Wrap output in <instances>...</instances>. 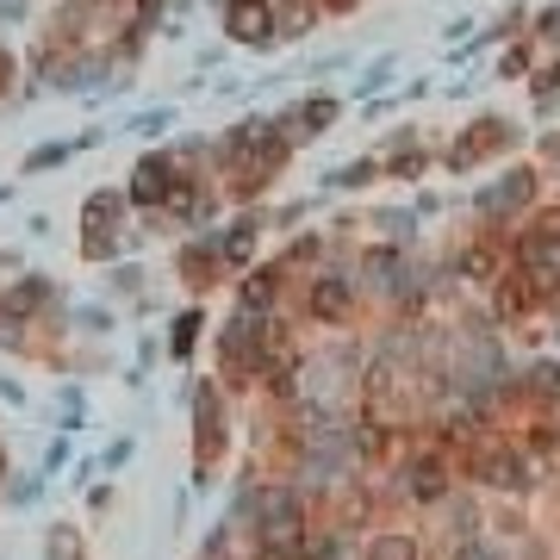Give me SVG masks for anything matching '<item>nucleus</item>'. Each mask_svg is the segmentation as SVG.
Segmentation results:
<instances>
[{
	"label": "nucleus",
	"mask_w": 560,
	"mask_h": 560,
	"mask_svg": "<svg viewBox=\"0 0 560 560\" xmlns=\"http://www.w3.org/2000/svg\"><path fill=\"white\" fill-rule=\"evenodd\" d=\"M411 499H423V504L442 499V474L436 467H411Z\"/></svg>",
	"instance_id": "nucleus-6"
},
{
	"label": "nucleus",
	"mask_w": 560,
	"mask_h": 560,
	"mask_svg": "<svg viewBox=\"0 0 560 560\" xmlns=\"http://www.w3.org/2000/svg\"><path fill=\"white\" fill-rule=\"evenodd\" d=\"M312 312H318V318H342V312H349V293H342V280H318V293H312Z\"/></svg>",
	"instance_id": "nucleus-2"
},
{
	"label": "nucleus",
	"mask_w": 560,
	"mask_h": 560,
	"mask_svg": "<svg viewBox=\"0 0 560 560\" xmlns=\"http://www.w3.org/2000/svg\"><path fill=\"white\" fill-rule=\"evenodd\" d=\"M275 293H280V287H275V275H256V280H249V305H268Z\"/></svg>",
	"instance_id": "nucleus-7"
},
{
	"label": "nucleus",
	"mask_w": 560,
	"mask_h": 560,
	"mask_svg": "<svg viewBox=\"0 0 560 560\" xmlns=\"http://www.w3.org/2000/svg\"><path fill=\"white\" fill-rule=\"evenodd\" d=\"M224 25H231V38H243V44H268L275 38V13H268V0H231Z\"/></svg>",
	"instance_id": "nucleus-1"
},
{
	"label": "nucleus",
	"mask_w": 560,
	"mask_h": 560,
	"mask_svg": "<svg viewBox=\"0 0 560 560\" xmlns=\"http://www.w3.org/2000/svg\"><path fill=\"white\" fill-rule=\"evenodd\" d=\"M486 480H492V486H504V492H511V486H523V467H517V460H511V455H492V460H486Z\"/></svg>",
	"instance_id": "nucleus-5"
},
{
	"label": "nucleus",
	"mask_w": 560,
	"mask_h": 560,
	"mask_svg": "<svg viewBox=\"0 0 560 560\" xmlns=\"http://www.w3.org/2000/svg\"><path fill=\"white\" fill-rule=\"evenodd\" d=\"M261 560H287V555H275V548H268V555H261Z\"/></svg>",
	"instance_id": "nucleus-8"
},
{
	"label": "nucleus",
	"mask_w": 560,
	"mask_h": 560,
	"mask_svg": "<svg viewBox=\"0 0 560 560\" xmlns=\"http://www.w3.org/2000/svg\"><path fill=\"white\" fill-rule=\"evenodd\" d=\"M368 560H418V548H411V536H381L368 548Z\"/></svg>",
	"instance_id": "nucleus-4"
},
{
	"label": "nucleus",
	"mask_w": 560,
	"mask_h": 560,
	"mask_svg": "<svg viewBox=\"0 0 560 560\" xmlns=\"http://www.w3.org/2000/svg\"><path fill=\"white\" fill-rule=\"evenodd\" d=\"M162 175H168V162H162V156H150V162L138 168V187H131V194H138L143 206H150V200H162Z\"/></svg>",
	"instance_id": "nucleus-3"
}]
</instances>
